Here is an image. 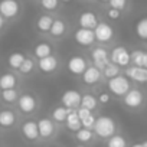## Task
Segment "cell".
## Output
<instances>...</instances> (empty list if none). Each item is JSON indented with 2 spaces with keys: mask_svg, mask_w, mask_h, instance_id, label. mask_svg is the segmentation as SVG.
<instances>
[{
  "mask_svg": "<svg viewBox=\"0 0 147 147\" xmlns=\"http://www.w3.org/2000/svg\"><path fill=\"white\" fill-rule=\"evenodd\" d=\"M107 85H108V90H110V92H111L113 95H115V97H123V98H124V95L131 90L130 80H128L125 75H121V74H120L118 77H114L113 80H108Z\"/></svg>",
  "mask_w": 147,
  "mask_h": 147,
  "instance_id": "2",
  "label": "cell"
},
{
  "mask_svg": "<svg viewBox=\"0 0 147 147\" xmlns=\"http://www.w3.org/2000/svg\"><path fill=\"white\" fill-rule=\"evenodd\" d=\"M58 63H59V62H58V58L53 56V55H51V56H46V58H43V59H39V61H38V68H39L40 72H43V74H52V72L56 71Z\"/></svg>",
  "mask_w": 147,
  "mask_h": 147,
  "instance_id": "17",
  "label": "cell"
},
{
  "mask_svg": "<svg viewBox=\"0 0 147 147\" xmlns=\"http://www.w3.org/2000/svg\"><path fill=\"white\" fill-rule=\"evenodd\" d=\"M18 117L15 111L12 110H0V127L2 128H10L16 124Z\"/></svg>",
  "mask_w": 147,
  "mask_h": 147,
  "instance_id": "18",
  "label": "cell"
},
{
  "mask_svg": "<svg viewBox=\"0 0 147 147\" xmlns=\"http://www.w3.org/2000/svg\"><path fill=\"white\" fill-rule=\"evenodd\" d=\"M68 71L72 74V75H82L85 72V69L88 68V62L84 56L75 55V56H71L66 65Z\"/></svg>",
  "mask_w": 147,
  "mask_h": 147,
  "instance_id": "9",
  "label": "cell"
},
{
  "mask_svg": "<svg viewBox=\"0 0 147 147\" xmlns=\"http://www.w3.org/2000/svg\"><path fill=\"white\" fill-rule=\"evenodd\" d=\"M22 130V134L26 140L29 141H36L40 136H39V128H38V121H33V120H28L22 124L20 127Z\"/></svg>",
  "mask_w": 147,
  "mask_h": 147,
  "instance_id": "12",
  "label": "cell"
},
{
  "mask_svg": "<svg viewBox=\"0 0 147 147\" xmlns=\"http://www.w3.org/2000/svg\"><path fill=\"white\" fill-rule=\"evenodd\" d=\"M20 12V3L18 0H0V15L5 19H13Z\"/></svg>",
  "mask_w": 147,
  "mask_h": 147,
  "instance_id": "7",
  "label": "cell"
},
{
  "mask_svg": "<svg viewBox=\"0 0 147 147\" xmlns=\"http://www.w3.org/2000/svg\"><path fill=\"white\" fill-rule=\"evenodd\" d=\"M123 102L125 107L131 108V110H137L143 105L144 102V95L138 88H131L123 98Z\"/></svg>",
  "mask_w": 147,
  "mask_h": 147,
  "instance_id": "6",
  "label": "cell"
},
{
  "mask_svg": "<svg viewBox=\"0 0 147 147\" xmlns=\"http://www.w3.org/2000/svg\"><path fill=\"white\" fill-rule=\"evenodd\" d=\"M0 97H2V100L6 102V104H13V102H18L19 100V92L16 88L13 90H6V91H2V94H0Z\"/></svg>",
  "mask_w": 147,
  "mask_h": 147,
  "instance_id": "29",
  "label": "cell"
},
{
  "mask_svg": "<svg viewBox=\"0 0 147 147\" xmlns=\"http://www.w3.org/2000/svg\"><path fill=\"white\" fill-rule=\"evenodd\" d=\"M16 84H18V78L12 72H6L3 75H0V90L2 91L13 90L16 88Z\"/></svg>",
  "mask_w": 147,
  "mask_h": 147,
  "instance_id": "19",
  "label": "cell"
},
{
  "mask_svg": "<svg viewBox=\"0 0 147 147\" xmlns=\"http://www.w3.org/2000/svg\"><path fill=\"white\" fill-rule=\"evenodd\" d=\"M143 147H147V140H146V141L143 143Z\"/></svg>",
  "mask_w": 147,
  "mask_h": 147,
  "instance_id": "42",
  "label": "cell"
},
{
  "mask_svg": "<svg viewBox=\"0 0 147 147\" xmlns=\"http://www.w3.org/2000/svg\"><path fill=\"white\" fill-rule=\"evenodd\" d=\"M110 7L111 9H117V10H124L125 6H127V0H110L108 2Z\"/></svg>",
  "mask_w": 147,
  "mask_h": 147,
  "instance_id": "36",
  "label": "cell"
},
{
  "mask_svg": "<svg viewBox=\"0 0 147 147\" xmlns=\"http://www.w3.org/2000/svg\"><path fill=\"white\" fill-rule=\"evenodd\" d=\"M115 130H117V124L113 118L110 117H105V115H101L97 118L95 121V125H94V134H97L100 138H110L115 134Z\"/></svg>",
  "mask_w": 147,
  "mask_h": 147,
  "instance_id": "1",
  "label": "cell"
},
{
  "mask_svg": "<svg viewBox=\"0 0 147 147\" xmlns=\"http://www.w3.org/2000/svg\"><path fill=\"white\" fill-rule=\"evenodd\" d=\"M59 2H62V3H66V5H68V3H71V2H72V0H59Z\"/></svg>",
  "mask_w": 147,
  "mask_h": 147,
  "instance_id": "41",
  "label": "cell"
},
{
  "mask_svg": "<svg viewBox=\"0 0 147 147\" xmlns=\"http://www.w3.org/2000/svg\"><path fill=\"white\" fill-rule=\"evenodd\" d=\"M120 75V66L110 62L104 69H102V77L107 78V80H113L114 77H118Z\"/></svg>",
  "mask_w": 147,
  "mask_h": 147,
  "instance_id": "28",
  "label": "cell"
},
{
  "mask_svg": "<svg viewBox=\"0 0 147 147\" xmlns=\"http://www.w3.org/2000/svg\"><path fill=\"white\" fill-rule=\"evenodd\" d=\"M110 100H111V94L110 92H102L98 97V102H101V104H108Z\"/></svg>",
  "mask_w": 147,
  "mask_h": 147,
  "instance_id": "38",
  "label": "cell"
},
{
  "mask_svg": "<svg viewBox=\"0 0 147 147\" xmlns=\"http://www.w3.org/2000/svg\"><path fill=\"white\" fill-rule=\"evenodd\" d=\"M69 111H71V110L65 108L63 105H61V107H55L53 111H52V120H53V123H59V124L66 123V118H68Z\"/></svg>",
  "mask_w": 147,
  "mask_h": 147,
  "instance_id": "24",
  "label": "cell"
},
{
  "mask_svg": "<svg viewBox=\"0 0 147 147\" xmlns=\"http://www.w3.org/2000/svg\"><path fill=\"white\" fill-rule=\"evenodd\" d=\"M100 2H110V0H100Z\"/></svg>",
  "mask_w": 147,
  "mask_h": 147,
  "instance_id": "43",
  "label": "cell"
},
{
  "mask_svg": "<svg viewBox=\"0 0 147 147\" xmlns=\"http://www.w3.org/2000/svg\"><path fill=\"white\" fill-rule=\"evenodd\" d=\"M94 138V131L88 130V128H81L80 131H77V140L81 143H90Z\"/></svg>",
  "mask_w": 147,
  "mask_h": 147,
  "instance_id": "32",
  "label": "cell"
},
{
  "mask_svg": "<svg viewBox=\"0 0 147 147\" xmlns=\"http://www.w3.org/2000/svg\"><path fill=\"white\" fill-rule=\"evenodd\" d=\"M38 128H39V136L45 140L51 138L56 131V125L52 118H40L38 121Z\"/></svg>",
  "mask_w": 147,
  "mask_h": 147,
  "instance_id": "13",
  "label": "cell"
},
{
  "mask_svg": "<svg viewBox=\"0 0 147 147\" xmlns=\"http://www.w3.org/2000/svg\"><path fill=\"white\" fill-rule=\"evenodd\" d=\"M33 69H35V62H33V59H30V58H26L25 59V62L20 65V68L18 69L22 75H29V74H32L33 72Z\"/></svg>",
  "mask_w": 147,
  "mask_h": 147,
  "instance_id": "33",
  "label": "cell"
},
{
  "mask_svg": "<svg viewBox=\"0 0 147 147\" xmlns=\"http://www.w3.org/2000/svg\"><path fill=\"white\" fill-rule=\"evenodd\" d=\"M107 147H127V140L120 134H114L113 137L108 138Z\"/></svg>",
  "mask_w": 147,
  "mask_h": 147,
  "instance_id": "31",
  "label": "cell"
},
{
  "mask_svg": "<svg viewBox=\"0 0 147 147\" xmlns=\"http://www.w3.org/2000/svg\"><path fill=\"white\" fill-rule=\"evenodd\" d=\"M110 61L115 65H118L120 68H128L130 62H131V55L127 51V48L124 46H115L113 49V52L110 53Z\"/></svg>",
  "mask_w": 147,
  "mask_h": 147,
  "instance_id": "3",
  "label": "cell"
},
{
  "mask_svg": "<svg viewBox=\"0 0 147 147\" xmlns=\"http://www.w3.org/2000/svg\"><path fill=\"white\" fill-rule=\"evenodd\" d=\"M75 147H85V146H75Z\"/></svg>",
  "mask_w": 147,
  "mask_h": 147,
  "instance_id": "44",
  "label": "cell"
},
{
  "mask_svg": "<svg viewBox=\"0 0 147 147\" xmlns=\"http://www.w3.org/2000/svg\"><path fill=\"white\" fill-rule=\"evenodd\" d=\"M146 87H147V81H146Z\"/></svg>",
  "mask_w": 147,
  "mask_h": 147,
  "instance_id": "45",
  "label": "cell"
},
{
  "mask_svg": "<svg viewBox=\"0 0 147 147\" xmlns=\"http://www.w3.org/2000/svg\"><path fill=\"white\" fill-rule=\"evenodd\" d=\"M66 127L69 131H74L77 133L82 128V124H81V120L78 117V113L77 110H71L69 114H68V118H66Z\"/></svg>",
  "mask_w": 147,
  "mask_h": 147,
  "instance_id": "20",
  "label": "cell"
},
{
  "mask_svg": "<svg viewBox=\"0 0 147 147\" xmlns=\"http://www.w3.org/2000/svg\"><path fill=\"white\" fill-rule=\"evenodd\" d=\"M52 46H51V43H48V42H39L36 46H35V49H33V55L38 58V61L39 59H43V58H46V56H51L52 55Z\"/></svg>",
  "mask_w": 147,
  "mask_h": 147,
  "instance_id": "21",
  "label": "cell"
},
{
  "mask_svg": "<svg viewBox=\"0 0 147 147\" xmlns=\"http://www.w3.org/2000/svg\"><path fill=\"white\" fill-rule=\"evenodd\" d=\"M98 104H100L98 102V98H95L92 94H85L81 98V107L82 108H87L90 111H94L98 107Z\"/></svg>",
  "mask_w": 147,
  "mask_h": 147,
  "instance_id": "27",
  "label": "cell"
},
{
  "mask_svg": "<svg viewBox=\"0 0 147 147\" xmlns=\"http://www.w3.org/2000/svg\"><path fill=\"white\" fill-rule=\"evenodd\" d=\"M18 107L23 114H32L38 107V101L32 94H22L18 100Z\"/></svg>",
  "mask_w": 147,
  "mask_h": 147,
  "instance_id": "10",
  "label": "cell"
},
{
  "mask_svg": "<svg viewBox=\"0 0 147 147\" xmlns=\"http://www.w3.org/2000/svg\"><path fill=\"white\" fill-rule=\"evenodd\" d=\"M5 20H6V19H5L2 15H0V30H2V29H3V26H5Z\"/></svg>",
  "mask_w": 147,
  "mask_h": 147,
  "instance_id": "39",
  "label": "cell"
},
{
  "mask_svg": "<svg viewBox=\"0 0 147 147\" xmlns=\"http://www.w3.org/2000/svg\"><path fill=\"white\" fill-rule=\"evenodd\" d=\"M53 20H55V19H53L51 15H42V16H39L38 20H36V29H38L39 32H42V33H46V32L51 30Z\"/></svg>",
  "mask_w": 147,
  "mask_h": 147,
  "instance_id": "22",
  "label": "cell"
},
{
  "mask_svg": "<svg viewBox=\"0 0 147 147\" xmlns=\"http://www.w3.org/2000/svg\"><path fill=\"white\" fill-rule=\"evenodd\" d=\"M107 16H108V19H111V20H118L120 18H121V12L120 10H117V9H108L107 10Z\"/></svg>",
  "mask_w": 147,
  "mask_h": 147,
  "instance_id": "37",
  "label": "cell"
},
{
  "mask_svg": "<svg viewBox=\"0 0 147 147\" xmlns=\"http://www.w3.org/2000/svg\"><path fill=\"white\" fill-rule=\"evenodd\" d=\"M101 77H102V72L94 65H90L82 74V81L85 85H95L101 81Z\"/></svg>",
  "mask_w": 147,
  "mask_h": 147,
  "instance_id": "16",
  "label": "cell"
},
{
  "mask_svg": "<svg viewBox=\"0 0 147 147\" xmlns=\"http://www.w3.org/2000/svg\"><path fill=\"white\" fill-rule=\"evenodd\" d=\"M136 33L140 39L147 40V18H143L136 25Z\"/></svg>",
  "mask_w": 147,
  "mask_h": 147,
  "instance_id": "30",
  "label": "cell"
},
{
  "mask_svg": "<svg viewBox=\"0 0 147 147\" xmlns=\"http://www.w3.org/2000/svg\"><path fill=\"white\" fill-rule=\"evenodd\" d=\"M65 32H66V23L62 19H55L53 23H52V28H51L49 33L53 38H61V36L65 35Z\"/></svg>",
  "mask_w": 147,
  "mask_h": 147,
  "instance_id": "23",
  "label": "cell"
},
{
  "mask_svg": "<svg viewBox=\"0 0 147 147\" xmlns=\"http://www.w3.org/2000/svg\"><path fill=\"white\" fill-rule=\"evenodd\" d=\"M81 98L82 95L80 94V91L75 90H68L62 94L61 97V102L65 108L68 110H78L81 107Z\"/></svg>",
  "mask_w": 147,
  "mask_h": 147,
  "instance_id": "5",
  "label": "cell"
},
{
  "mask_svg": "<svg viewBox=\"0 0 147 147\" xmlns=\"http://www.w3.org/2000/svg\"><path fill=\"white\" fill-rule=\"evenodd\" d=\"M125 77L128 80H133L138 84H146L147 81V68H140V66H128L125 69Z\"/></svg>",
  "mask_w": 147,
  "mask_h": 147,
  "instance_id": "15",
  "label": "cell"
},
{
  "mask_svg": "<svg viewBox=\"0 0 147 147\" xmlns=\"http://www.w3.org/2000/svg\"><path fill=\"white\" fill-rule=\"evenodd\" d=\"M25 59H26L25 53H22V52H13V53L9 55V58H7V63H9L10 68H13V69H19L20 65L25 62Z\"/></svg>",
  "mask_w": 147,
  "mask_h": 147,
  "instance_id": "26",
  "label": "cell"
},
{
  "mask_svg": "<svg viewBox=\"0 0 147 147\" xmlns=\"http://www.w3.org/2000/svg\"><path fill=\"white\" fill-rule=\"evenodd\" d=\"M78 23H80V26L84 28V29H91V30H94V29L97 28V25L100 23V20H98V18H97V15H95L94 12L87 10V12H82V13L80 15Z\"/></svg>",
  "mask_w": 147,
  "mask_h": 147,
  "instance_id": "14",
  "label": "cell"
},
{
  "mask_svg": "<svg viewBox=\"0 0 147 147\" xmlns=\"http://www.w3.org/2000/svg\"><path fill=\"white\" fill-rule=\"evenodd\" d=\"M94 35H95V40L97 42H100V43H108L114 38V29L108 23L100 22L97 25V28L94 29Z\"/></svg>",
  "mask_w": 147,
  "mask_h": 147,
  "instance_id": "8",
  "label": "cell"
},
{
  "mask_svg": "<svg viewBox=\"0 0 147 147\" xmlns=\"http://www.w3.org/2000/svg\"><path fill=\"white\" fill-rule=\"evenodd\" d=\"M40 6L45 10L53 12V10H56L59 7V0H40Z\"/></svg>",
  "mask_w": 147,
  "mask_h": 147,
  "instance_id": "34",
  "label": "cell"
},
{
  "mask_svg": "<svg viewBox=\"0 0 147 147\" xmlns=\"http://www.w3.org/2000/svg\"><path fill=\"white\" fill-rule=\"evenodd\" d=\"M131 147H143V143H137V144H133Z\"/></svg>",
  "mask_w": 147,
  "mask_h": 147,
  "instance_id": "40",
  "label": "cell"
},
{
  "mask_svg": "<svg viewBox=\"0 0 147 147\" xmlns=\"http://www.w3.org/2000/svg\"><path fill=\"white\" fill-rule=\"evenodd\" d=\"M95 121L97 118L94 117V114H90L87 117H84L81 120V124H82V128H88V130H94V125H95Z\"/></svg>",
  "mask_w": 147,
  "mask_h": 147,
  "instance_id": "35",
  "label": "cell"
},
{
  "mask_svg": "<svg viewBox=\"0 0 147 147\" xmlns=\"http://www.w3.org/2000/svg\"><path fill=\"white\" fill-rule=\"evenodd\" d=\"M91 59H92V65H94L95 68H98L101 72H102V69L111 62V61H110V53H108V51H107L105 48H102V46H97V48H94V49L91 51Z\"/></svg>",
  "mask_w": 147,
  "mask_h": 147,
  "instance_id": "4",
  "label": "cell"
},
{
  "mask_svg": "<svg viewBox=\"0 0 147 147\" xmlns=\"http://www.w3.org/2000/svg\"><path fill=\"white\" fill-rule=\"evenodd\" d=\"M130 55H131V62H133V65H134V66L146 68V58H147V52L137 49V51L130 52Z\"/></svg>",
  "mask_w": 147,
  "mask_h": 147,
  "instance_id": "25",
  "label": "cell"
},
{
  "mask_svg": "<svg viewBox=\"0 0 147 147\" xmlns=\"http://www.w3.org/2000/svg\"><path fill=\"white\" fill-rule=\"evenodd\" d=\"M74 39L81 46H91L95 42V35H94V30H91V29L80 28L74 33Z\"/></svg>",
  "mask_w": 147,
  "mask_h": 147,
  "instance_id": "11",
  "label": "cell"
}]
</instances>
